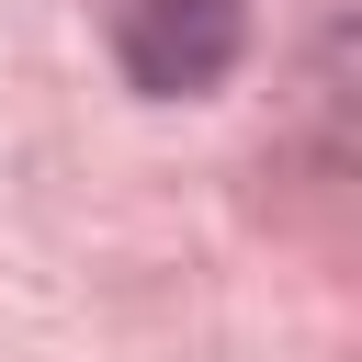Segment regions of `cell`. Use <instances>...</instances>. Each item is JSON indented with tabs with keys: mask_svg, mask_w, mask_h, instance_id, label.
Instances as JSON below:
<instances>
[{
	"mask_svg": "<svg viewBox=\"0 0 362 362\" xmlns=\"http://www.w3.org/2000/svg\"><path fill=\"white\" fill-rule=\"evenodd\" d=\"M102 23H113V68L147 102L215 90L249 45V0H102Z\"/></svg>",
	"mask_w": 362,
	"mask_h": 362,
	"instance_id": "1",
	"label": "cell"
}]
</instances>
